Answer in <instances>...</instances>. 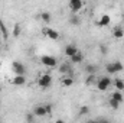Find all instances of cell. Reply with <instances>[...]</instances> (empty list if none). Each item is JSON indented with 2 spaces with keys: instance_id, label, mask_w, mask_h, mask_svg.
<instances>
[{
  "instance_id": "cell-22",
  "label": "cell",
  "mask_w": 124,
  "mask_h": 123,
  "mask_svg": "<svg viewBox=\"0 0 124 123\" xmlns=\"http://www.w3.org/2000/svg\"><path fill=\"white\" fill-rule=\"evenodd\" d=\"M108 106L111 107V109H114V110H117V109H120V103H117L116 100H113L111 97L108 98Z\"/></svg>"
},
{
  "instance_id": "cell-8",
  "label": "cell",
  "mask_w": 124,
  "mask_h": 123,
  "mask_svg": "<svg viewBox=\"0 0 124 123\" xmlns=\"http://www.w3.org/2000/svg\"><path fill=\"white\" fill-rule=\"evenodd\" d=\"M42 32H43V33H45V36H48L49 39H54V41L59 39V33L55 31V29H52V28H45Z\"/></svg>"
},
{
  "instance_id": "cell-21",
  "label": "cell",
  "mask_w": 124,
  "mask_h": 123,
  "mask_svg": "<svg viewBox=\"0 0 124 123\" xmlns=\"http://www.w3.org/2000/svg\"><path fill=\"white\" fill-rule=\"evenodd\" d=\"M69 23H71V25H74V26H78V25L81 23V19H79L77 15H72V16L69 18Z\"/></svg>"
},
{
  "instance_id": "cell-17",
  "label": "cell",
  "mask_w": 124,
  "mask_h": 123,
  "mask_svg": "<svg viewBox=\"0 0 124 123\" xmlns=\"http://www.w3.org/2000/svg\"><path fill=\"white\" fill-rule=\"evenodd\" d=\"M82 60H84V54H82L81 51H78V52L71 58V62H72V64H79V62H82Z\"/></svg>"
},
{
  "instance_id": "cell-5",
  "label": "cell",
  "mask_w": 124,
  "mask_h": 123,
  "mask_svg": "<svg viewBox=\"0 0 124 123\" xmlns=\"http://www.w3.org/2000/svg\"><path fill=\"white\" fill-rule=\"evenodd\" d=\"M12 68H13L15 75H25V74H26V67L19 61L13 62V64H12Z\"/></svg>"
},
{
  "instance_id": "cell-20",
  "label": "cell",
  "mask_w": 124,
  "mask_h": 123,
  "mask_svg": "<svg viewBox=\"0 0 124 123\" xmlns=\"http://www.w3.org/2000/svg\"><path fill=\"white\" fill-rule=\"evenodd\" d=\"M59 72L61 74H69L71 75V65L69 64H62L59 67Z\"/></svg>"
},
{
  "instance_id": "cell-25",
  "label": "cell",
  "mask_w": 124,
  "mask_h": 123,
  "mask_svg": "<svg viewBox=\"0 0 124 123\" xmlns=\"http://www.w3.org/2000/svg\"><path fill=\"white\" fill-rule=\"evenodd\" d=\"M20 35V25H15L13 28V36H19Z\"/></svg>"
},
{
  "instance_id": "cell-16",
  "label": "cell",
  "mask_w": 124,
  "mask_h": 123,
  "mask_svg": "<svg viewBox=\"0 0 124 123\" xmlns=\"http://www.w3.org/2000/svg\"><path fill=\"white\" fill-rule=\"evenodd\" d=\"M111 98H113V100H116V101H117V103H120V104H121V103L124 101L123 93H121V91H117V90H116V91L111 94Z\"/></svg>"
},
{
  "instance_id": "cell-12",
  "label": "cell",
  "mask_w": 124,
  "mask_h": 123,
  "mask_svg": "<svg viewBox=\"0 0 124 123\" xmlns=\"http://www.w3.org/2000/svg\"><path fill=\"white\" fill-rule=\"evenodd\" d=\"M74 77L72 75H66V77H63L61 80V84L63 86V87H71V86H74Z\"/></svg>"
},
{
  "instance_id": "cell-6",
  "label": "cell",
  "mask_w": 124,
  "mask_h": 123,
  "mask_svg": "<svg viewBox=\"0 0 124 123\" xmlns=\"http://www.w3.org/2000/svg\"><path fill=\"white\" fill-rule=\"evenodd\" d=\"M69 9H71V12L74 13V15H77L82 7H84V1H81V0H71L69 1Z\"/></svg>"
},
{
  "instance_id": "cell-9",
  "label": "cell",
  "mask_w": 124,
  "mask_h": 123,
  "mask_svg": "<svg viewBox=\"0 0 124 123\" xmlns=\"http://www.w3.org/2000/svg\"><path fill=\"white\" fill-rule=\"evenodd\" d=\"M77 52H78V48H77L75 45L69 44V45H66V46H65V55H66L68 58H72Z\"/></svg>"
},
{
  "instance_id": "cell-26",
  "label": "cell",
  "mask_w": 124,
  "mask_h": 123,
  "mask_svg": "<svg viewBox=\"0 0 124 123\" xmlns=\"http://www.w3.org/2000/svg\"><path fill=\"white\" fill-rule=\"evenodd\" d=\"M45 107H46L48 114H51V113H52V104H45Z\"/></svg>"
},
{
  "instance_id": "cell-29",
  "label": "cell",
  "mask_w": 124,
  "mask_h": 123,
  "mask_svg": "<svg viewBox=\"0 0 124 123\" xmlns=\"http://www.w3.org/2000/svg\"><path fill=\"white\" fill-rule=\"evenodd\" d=\"M55 123H65V122H63L62 119H58V120H56V122H55Z\"/></svg>"
},
{
  "instance_id": "cell-4",
  "label": "cell",
  "mask_w": 124,
  "mask_h": 123,
  "mask_svg": "<svg viewBox=\"0 0 124 123\" xmlns=\"http://www.w3.org/2000/svg\"><path fill=\"white\" fill-rule=\"evenodd\" d=\"M40 62L45 67H48V68H55L58 65V60L55 57H52V55H42L40 57Z\"/></svg>"
},
{
  "instance_id": "cell-15",
  "label": "cell",
  "mask_w": 124,
  "mask_h": 123,
  "mask_svg": "<svg viewBox=\"0 0 124 123\" xmlns=\"http://www.w3.org/2000/svg\"><path fill=\"white\" fill-rule=\"evenodd\" d=\"M97 71H98V67H97V65H94V64H87V65H85V72H87L88 75L97 74Z\"/></svg>"
},
{
  "instance_id": "cell-3",
  "label": "cell",
  "mask_w": 124,
  "mask_h": 123,
  "mask_svg": "<svg viewBox=\"0 0 124 123\" xmlns=\"http://www.w3.org/2000/svg\"><path fill=\"white\" fill-rule=\"evenodd\" d=\"M123 68H124V65H123L120 61L110 62V64H107V65H105V70H107V72H108V74L120 72V71H123Z\"/></svg>"
},
{
  "instance_id": "cell-30",
  "label": "cell",
  "mask_w": 124,
  "mask_h": 123,
  "mask_svg": "<svg viewBox=\"0 0 124 123\" xmlns=\"http://www.w3.org/2000/svg\"><path fill=\"white\" fill-rule=\"evenodd\" d=\"M85 123H97V122H95V120H93V119H91V120H87V122H85Z\"/></svg>"
},
{
  "instance_id": "cell-1",
  "label": "cell",
  "mask_w": 124,
  "mask_h": 123,
  "mask_svg": "<svg viewBox=\"0 0 124 123\" xmlns=\"http://www.w3.org/2000/svg\"><path fill=\"white\" fill-rule=\"evenodd\" d=\"M38 84L40 88H49L52 86V75L51 74H42L38 78Z\"/></svg>"
},
{
  "instance_id": "cell-11",
  "label": "cell",
  "mask_w": 124,
  "mask_h": 123,
  "mask_svg": "<svg viewBox=\"0 0 124 123\" xmlns=\"http://www.w3.org/2000/svg\"><path fill=\"white\" fill-rule=\"evenodd\" d=\"M113 36L116 38V39H121L124 36V29L120 26V25H117L114 29H113Z\"/></svg>"
},
{
  "instance_id": "cell-7",
  "label": "cell",
  "mask_w": 124,
  "mask_h": 123,
  "mask_svg": "<svg viewBox=\"0 0 124 123\" xmlns=\"http://www.w3.org/2000/svg\"><path fill=\"white\" fill-rule=\"evenodd\" d=\"M32 113H33L36 117H45V116H48V112H46L45 104H38V106H35Z\"/></svg>"
},
{
  "instance_id": "cell-23",
  "label": "cell",
  "mask_w": 124,
  "mask_h": 123,
  "mask_svg": "<svg viewBox=\"0 0 124 123\" xmlns=\"http://www.w3.org/2000/svg\"><path fill=\"white\" fill-rule=\"evenodd\" d=\"M35 119H36V116H35L33 113H28L26 117H25V120H26L28 123H35Z\"/></svg>"
},
{
  "instance_id": "cell-28",
  "label": "cell",
  "mask_w": 124,
  "mask_h": 123,
  "mask_svg": "<svg viewBox=\"0 0 124 123\" xmlns=\"http://www.w3.org/2000/svg\"><path fill=\"white\" fill-rule=\"evenodd\" d=\"M100 49H101V52H102V54H107V48H105L104 45H101V46H100Z\"/></svg>"
},
{
  "instance_id": "cell-19",
  "label": "cell",
  "mask_w": 124,
  "mask_h": 123,
  "mask_svg": "<svg viewBox=\"0 0 124 123\" xmlns=\"http://www.w3.org/2000/svg\"><path fill=\"white\" fill-rule=\"evenodd\" d=\"M40 19H42L45 23H51V20H52V15H51L49 12H42V13H40Z\"/></svg>"
},
{
  "instance_id": "cell-14",
  "label": "cell",
  "mask_w": 124,
  "mask_h": 123,
  "mask_svg": "<svg viewBox=\"0 0 124 123\" xmlns=\"http://www.w3.org/2000/svg\"><path fill=\"white\" fill-rule=\"evenodd\" d=\"M113 84H114V87H116V90L117 91H124V80L121 78H116L114 81H113Z\"/></svg>"
},
{
  "instance_id": "cell-27",
  "label": "cell",
  "mask_w": 124,
  "mask_h": 123,
  "mask_svg": "<svg viewBox=\"0 0 124 123\" xmlns=\"http://www.w3.org/2000/svg\"><path fill=\"white\" fill-rule=\"evenodd\" d=\"M95 122H97V123H110V120H107V119H102V117H101V119H97Z\"/></svg>"
},
{
  "instance_id": "cell-13",
  "label": "cell",
  "mask_w": 124,
  "mask_h": 123,
  "mask_svg": "<svg viewBox=\"0 0 124 123\" xmlns=\"http://www.w3.org/2000/svg\"><path fill=\"white\" fill-rule=\"evenodd\" d=\"M12 83L15 86H23L26 83V77L25 75H15V78L12 80Z\"/></svg>"
},
{
  "instance_id": "cell-10",
  "label": "cell",
  "mask_w": 124,
  "mask_h": 123,
  "mask_svg": "<svg viewBox=\"0 0 124 123\" xmlns=\"http://www.w3.org/2000/svg\"><path fill=\"white\" fill-rule=\"evenodd\" d=\"M110 22H111V18L108 16V15H101L100 16V19L95 22L98 26H108L110 25Z\"/></svg>"
},
{
  "instance_id": "cell-18",
  "label": "cell",
  "mask_w": 124,
  "mask_h": 123,
  "mask_svg": "<svg viewBox=\"0 0 124 123\" xmlns=\"http://www.w3.org/2000/svg\"><path fill=\"white\" fill-rule=\"evenodd\" d=\"M97 81H98L97 74H93V75H88V77H87L85 84H87V86H95V84H97Z\"/></svg>"
},
{
  "instance_id": "cell-2",
  "label": "cell",
  "mask_w": 124,
  "mask_h": 123,
  "mask_svg": "<svg viewBox=\"0 0 124 123\" xmlns=\"http://www.w3.org/2000/svg\"><path fill=\"white\" fill-rule=\"evenodd\" d=\"M110 86H111V80L108 77H100L97 84H95L97 90H100V91H107L110 88Z\"/></svg>"
},
{
  "instance_id": "cell-24",
  "label": "cell",
  "mask_w": 124,
  "mask_h": 123,
  "mask_svg": "<svg viewBox=\"0 0 124 123\" xmlns=\"http://www.w3.org/2000/svg\"><path fill=\"white\" fill-rule=\"evenodd\" d=\"M88 113H90V107H88V106H82V107L79 109V114H81V116L88 114Z\"/></svg>"
}]
</instances>
